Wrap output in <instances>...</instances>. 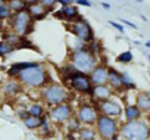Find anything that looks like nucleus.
<instances>
[{"label":"nucleus","instance_id":"20","mask_svg":"<svg viewBox=\"0 0 150 140\" xmlns=\"http://www.w3.org/2000/svg\"><path fill=\"white\" fill-rule=\"evenodd\" d=\"M53 125H54V124L49 119L47 115L43 117V118H41V125H40V128L37 130L38 136H40V137H50V136H53V133H54V127H53Z\"/></svg>","mask_w":150,"mask_h":140},{"label":"nucleus","instance_id":"41","mask_svg":"<svg viewBox=\"0 0 150 140\" xmlns=\"http://www.w3.org/2000/svg\"><path fill=\"white\" fill-rule=\"evenodd\" d=\"M24 2L27 3V6H31V5H35V3H38V0H24Z\"/></svg>","mask_w":150,"mask_h":140},{"label":"nucleus","instance_id":"6","mask_svg":"<svg viewBox=\"0 0 150 140\" xmlns=\"http://www.w3.org/2000/svg\"><path fill=\"white\" fill-rule=\"evenodd\" d=\"M65 81L68 83L69 90L78 93L81 96H91L93 83H91L88 74H84V72H80V71H74L69 77L65 78Z\"/></svg>","mask_w":150,"mask_h":140},{"label":"nucleus","instance_id":"42","mask_svg":"<svg viewBox=\"0 0 150 140\" xmlns=\"http://www.w3.org/2000/svg\"><path fill=\"white\" fill-rule=\"evenodd\" d=\"M102 8H103L105 11H109V9H110V5L106 3V2H102Z\"/></svg>","mask_w":150,"mask_h":140},{"label":"nucleus","instance_id":"47","mask_svg":"<svg viewBox=\"0 0 150 140\" xmlns=\"http://www.w3.org/2000/svg\"><path fill=\"white\" fill-rule=\"evenodd\" d=\"M2 38H3V34H2V33H0V40H2Z\"/></svg>","mask_w":150,"mask_h":140},{"label":"nucleus","instance_id":"12","mask_svg":"<svg viewBox=\"0 0 150 140\" xmlns=\"http://www.w3.org/2000/svg\"><path fill=\"white\" fill-rule=\"evenodd\" d=\"M0 93L8 99H13L22 93V84L16 78H11L0 86Z\"/></svg>","mask_w":150,"mask_h":140},{"label":"nucleus","instance_id":"36","mask_svg":"<svg viewBox=\"0 0 150 140\" xmlns=\"http://www.w3.org/2000/svg\"><path fill=\"white\" fill-rule=\"evenodd\" d=\"M77 0H57V3L63 8V6H69V5H74Z\"/></svg>","mask_w":150,"mask_h":140},{"label":"nucleus","instance_id":"38","mask_svg":"<svg viewBox=\"0 0 150 140\" xmlns=\"http://www.w3.org/2000/svg\"><path fill=\"white\" fill-rule=\"evenodd\" d=\"M53 16H54L56 19L65 21V18H63V14H62V9H57V11H54V12H53Z\"/></svg>","mask_w":150,"mask_h":140},{"label":"nucleus","instance_id":"17","mask_svg":"<svg viewBox=\"0 0 150 140\" xmlns=\"http://www.w3.org/2000/svg\"><path fill=\"white\" fill-rule=\"evenodd\" d=\"M62 9V14H63V18H65V22H75V21H81L84 19L81 15H80V9L75 6V5H69V6H63L60 8Z\"/></svg>","mask_w":150,"mask_h":140},{"label":"nucleus","instance_id":"4","mask_svg":"<svg viewBox=\"0 0 150 140\" xmlns=\"http://www.w3.org/2000/svg\"><path fill=\"white\" fill-rule=\"evenodd\" d=\"M119 136L122 140H149L150 139V127L146 119L140 121H122Z\"/></svg>","mask_w":150,"mask_h":140},{"label":"nucleus","instance_id":"32","mask_svg":"<svg viewBox=\"0 0 150 140\" xmlns=\"http://www.w3.org/2000/svg\"><path fill=\"white\" fill-rule=\"evenodd\" d=\"M13 15V12L9 9V6H2L0 8V21H6V19H11V16Z\"/></svg>","mask_w":150,"mask_h":140},{"label":"nucleus","instance_id":"13","mask_svg":"<svg viewBox=\"0 0 150 140\" xmlns=\"http://www.w3.org/2000/svg\"><path fill=\"white\" fill-rule=\"evenodd\" d=\"M108 71L109 66L105 63H99L93 71L88 74L93 86H106L108 84Z\"/></svg>","mask_w":150,"mask_h":140},{"label":"nucleus","instance_id":"25","mask_svg":"<svg viewBox=\"0 0 150 140\" xmlns=\"http://www.w3.org/2000/svg\"><path fill=\"white\" fill-rule=\"evenodd\" d=\"M8 6L13 14H18V12H22V11L28 9V6H27V3L24 2V0H8Z\"/></svg>","mask_w":150,"mask_h":140},{"label":"nucleus","instance_id":"24","mask_svg":"<svg viewBox=\"0 0 150 140\" xmlns=\"http://www.w3.org/2000/svg\"><path fill=\"white\" fill-rule=\"evenodd\" d=\"M65 128H66V133H72V134H78V131L83 128V124L81 121L77 118V117H71L69 121L65 124Z\"/></svg>","mask_w":150,"mask_h":140},{"label":"nucleus","instance_id":"33","mask_svg":"<svg viewBox=\"0 0 150 140\" xmlns=\"http://www.w3.org/2000/svg\"><path fill=\"white\" fill-rule=\"evenodd\" d=\"M38 3L40 5H43L46 9H47V12H54V6H56V3H57V0H38Z\"/></svg>","mask_w":150,"mask_h":140},{"label":"nucleus","instance_id":"27","mask_svg":"<svg viewBox=\"0 0 150 140\" xmlns=\"http://www.w3.org/2000/svg\"><path fill=\"white\" fill-rule=\"evenodd\" d=\"M24 122V125L28 128V130H38L40 128V125H41V118H37V117H33V115H30L27 119H24L22 121Z\"/></svg>","mask_w":150,"mask_h":140},{"label":"nucleus","instance_id":"14","mask_svg":"<svg viewBox=\"0 0 150 140\" xmlns=\"http://www.w3.org/2000/svg\"><path fill=\"white\" fill-rule=\"evenodd\" d=\"M113 90L106 84V86H93V90H91V100L93 102H97V103H102L105 100H109L110 97H113Z\"/></svg>","mask_w":150,"mask_h":140},{"label":"nucleus","instance_id":"43","mask_svg":"<svg viewBox=\"0 0 150 140\" xmlns=\"http://www.w3.org/2000/svg\"><path fill=\"white\" fill-rule=\"evenodd\" d=\"M8 5V0H0V8L2 6H6Z\"/></svg>","mask_w":150,"mask_h":140},{"label":"nucleus","instance_id":"1","mask_svg":"<svg viewBox=\"0 0 150 140\" xmlns=\"http://www.w3.org/2000/svg\"><path fill=\"white\" fill-rule=\"evenodd\" d=\"M16 80L22 84V87H27V89H43L47 84H50V77L47 72V68H46V65H43L40 62L35 66L27 68L22 72H19Z\"/></svg>","mask_w":150,"mask_h":140},{"label":"nucleus","instance_id":"37","mask_svg":"<svg viewBox=\"0 0 150 140\" xmlns=\"http://www.w3.org/2000/svg\"><path fill=\"white\" fill-rule=\"evenodd\" d=\"M77 5H80V6H87V8H91V2L90 0H77V2H75Z\"/></svg>","mask_w":150,"mask_h":140},{"label":"nucleus","instance_id":"31","mask_svg":"<svg viewBox=\"0 0 150 140\" xmlns=\"http://www.w3.org/2000/svg\"><path fill=\"white\" fill-rule=\"evenodd\" d=\"M74 71H77V69H75L71 63H66V65H62L60 68H59V72H60V75H62V78L65 80L66 77H69Z\"/></svg>","mask_w":150,"mask_h":140},{"label":"nucleus","instance_id":"49","mask_svg":"<svg viewBox=\"0 0 150 140\" xmlns=\"http://www.w3.org/2000/svg\"><path fill=\"white\" fill-rule=\"evenodd\" d=\"M147 59H149V62H150V55H147Z\"/></svg>","mask_w":150,"mask_h":140},{"label":"nucleus","instance_id":"50","mask_svg":"<svg viewBox=\"0 0 150 140\" xmlns=\"http://www.w3.org/2000/svg\"><path fill=\"white\" fill-rule=\"evenodd\" d=\"M149 140H150V139H149Z\"/></svg>","mask_w":150,"mask_h":140},{"label":"nucleus","instance_id":"40","mask_svg":"<svg viewBox=\"0 0 150 140\" xmlns=\"http://www.w3.org/2000/svg\"><path fill=\"white\" fill-rule=\"evenodd\" d=\"M66 140H78V136L72 133H66Z\"/></svg>","mask_w":150,"mask_h":140},{"label":"nucleus","instance_id":"45","mask_svg":"<svg viewBox=\"0 0 150 140\" xmlns=\"http://www.w3.org/2000/svg\"><path fill=\"white\" fill-rule=\"evenodd\" d=\"M110 140H122V137H121V136L118 134V136H115V137H112Z\"/></svg>","mask_w":150,"mask_h":140},{"label":"nucleus","instance_id":"48","mask_svg":"<svg viewBox=\"0 0 150 140\" xmlns=\"http://www.w3.org/2000/svg\"><path fill=\"white\" fill-rule=\"evenodd\" d=\"M134 2H140V3H141V2H143V0H134Z\"/></svg>","mask_w":150,"mask_h":140},{"label":"nucleus","instance_id":"23","mask_svg":"<svg viewBox=\"0 0 150 140\" xmlns=\"http://www.w3.org/2000/svg\"><path fill=\"white\" fill-rule=\"evenodd\" d=\"M78 140H96L99 139L97 137V133H96V128L94 127H87V125H83V128L78 131Z\"/></svg>","mask_w":150,"mask_h":140},{"label":"nucleus","instance_id":"29","mask_svg":"<svg viewBox=\"0 0 150 140\" xmlns=\"http://www.w3.org/2000/svg\"><path fill=\"white\" fill-rule=\"evenodd\" d=\"M132 59H134V56H132V52H131V50L121 52V53L116 56V62H119V63H122V65H128V63H131Z\"/></svg>","mask_w":150,"mask_h":140},{"label":"nucleus","instance_id":"22","mask_svg":"<svg viewBox=\"0 0 150 140\" xmlns=\"http://www.w3.org/2000/svg\"><path fill=\"white\" fill-rule=\"evenodd\" d=\"M30 115L33 117H37V118H43L47 115V109H46V105L43 102H31L28 106H27Z\"/></svg>","mask_w":150,"mask_h":140},{"label":"nucleus","instance_id":"7","mask_svg":"<svg viewBox=\"0 0 150 140\" xmlns=\"http://www.w3.org/2000/svg\"><path fill=\"white\" fill-rule=\"evenodd\" d=\"M100 112H99V103L97 102H81L75 111V117H77L83 125L87 127H94L96 121L99 118Z\"/></svg>","mask_w":150,"mask_h":140},{"label":"nucleus","instance_id":"19","mask_svg":"<svg viewBox=\"0 0 150 140\" xmlns=\"http://www.w3.org/2000/svg\"><path fill=\"white\" fill-rule=\"evenodd\" d=\"M27 11H28V14L31 15V18H33L34 22H35V21H41V19H44V18L49 15L47 9H46L43 5H40V3H35V5L28 6Z\"/></svg>","mask_w":150,"mask_h":140},{"label":"nucleus","instance_id":"39","mask_svg":"<svg viewBox=\"0 0 150 140\" xmlns=\"http://www.w3.org/2000/svg\"><path fill=\"white\" fill-rule=\"evenodd\" d=\"M119 21H121V24H122V25H127V27H129V28H134V30L137 28V25H135L134 22H131V21H127V19H119Z\"/></svg>","mask_w":150,"mask_h":140},{"label":"nucleus","instance_id":"5","mask_svg":"<svg viewBox=\"0 0 150 140\" xmlns=\"http://www.w3.org/2000/svg\"><path fill=\"white\" fill-rule=\"evenodd\" d=\"M121 124H122L121 119H115V118H110V117L100 114L97 121H96V125H94L97 137L100 140H110L112 137L119 134Z\"/></svg>","mask_w":150,"mask_h":140},{"label":"nucleus","instance_id":"15","mask_svg":"<svg viewBox=\"0 0 150 140\" xmlns=\"http://www.w3.org/2000/svg\"><path fill=\"white\" fill-rule=\"evenodd\" d=\"M108 86L115 92H122L124 90V84H122V72H119L116 68L109 66V71H108Z\"/></svg>","mask_w":150,"mask_h":140},{"label":"nucleus","instance_id":"44","mask_svg":"<svg viewBox=\"0 0 150 140\" xmlns=\"http://www.w3.org/2000/svg\"><path fill=\"white\" fill-rule=\"evenodd\" d=\"M146 122H147V125L150 127V114H147V115H146Z\"/></svg>","mask_w":150,"mask_h":140},{"label":"nucleus","instance_id":"18","mask_svg":"<svg viewBox=\"0 0 150 140\" xmlns=\"http://www.w3.org/2000/svg\"><path fill=\"white\" fill-rule=\"evenodd\" d=\"M37 63H38V62H16V63H12V65L8 68L6 74H8L9 78H16V77L19 75V72H22L24 69L33 68V66H35Z\"/></svg>","mask_w":150,"mask_h":140},{"label":"nucleus","instance_id":"26","mask_svg":"<svg viewBox=\"0 0 150 140\" xmlns=\"http://www.w3.org/2000/svg\"><path fill=\"white\" fill-rule=\"evenodd\" d=\"M15 50H16V46H13L12 43L6 40H0V58H6Z\"/></svg>","mask_w":150,"mask_h":140},{"label":"nucleus","instance_id":"28","mask_svg":"<svg viewBox=\"0 0 150 140\" xmlns=\"http://www.w3.org/2000/svg\"><path fill=\"white\" fill-rule=\"evenodd\" d=\"M122 84H124V90H125V92H132V90L137 89V86H135L132 77L128 75L127 72H122Z\"/></svg>","mask_w":150,"mask_h":140},{"label":"nucleus","instance_id":"35","mask_svg":"<svg viewBox=\"0 0 150 140\" xmlns=\"http://www.w3.org/2000/svg\"><path fill=\"white\" fill-rule=\"evenodd\" d=\"M109 24H110L115 30H118L121 34H124V31H125V30H124V25H122V24H119V22H116V21H109Z\"/></svg>","mask_w":150,"mask_h":140},{"label":"nucleus","instance_id":"8","mask_svg":"<svg viewBox=\"0 0 150 140\" xmlns=\"http://www.w3.org/2000/svg\"><path fill=\"white\" fill-rule=\"evenodd\" d=\"M11 28L15 34H18L19 37H27L34 27V21L31 18V15L28 14V11H22L18 14H13L9 19Z\"/></svg>","mask_w":150,"mask_h":140},{"label":"nucleus","instance_id":"9","mask_svg":"<svg viewBox=\"0 0 150 140\" xmlns=\"http://www.w3.org/2000/svg\"><path fill=\"white\" fill-rule=\"evenodd\" d=\"M66 30H68L69 34H72L75 38L81 40V41L86 43V44H88V43H91L93 40H96L93 27H91L90 22L86 21V19L75 21V22H72V24H66Z\"/></svg>","mask_w":150,"mask_h":140},{"label":"nucleus","instance_id":"16","mask_svg":"<svg viewBox=\"0 0 150 140\" xmlns=\"http://www.w3.org/2000/svg\"><path fill=\"white\" fill-rule=\"evenodd\" d=\"M143 112L135 103H127L124 106V117L122 121H140L143 119Z\"/></svg>","mask_w":150,"mask_h":140},{"label":"nucleus","instance_id":"2","mask_svg":"<svg viewBox=\"0 0 150 140\" xmlns=\"http://www.w3.org/2000/svg\"><path fill=\"white\" fill-rule=\"evenodd\" d=\"M40 97H41L43 103H46L47 108H53V106H57V105L69 103L71 99H72V93L63 84L50 83V84H47L46 87L41 89Z\"/></svg>","mask_w":150,"mask_h":140},{"label":"nucleus","instance_id":"46","mask_svg":"<svg viewBox=\"0 0 150 140\" xmlns=\"http://www.w3.org/2000/svg\"><path fill=\"white\" fill-rule=\"evenodd\" d=\"M144 46H146L147 49H150V40H149V41H146V44H144Z\"/></svg>","mask_w":150,"mask_h":140},{"label":"nucleus","instance_id":"3","mask_svg":"<svg viewBox=\"0 0 150 140\" xmlns=\"http://www.w3.org/2000/svg\"><path fill=\"white\" fill-rule=\"evenodd\" d=\"M69 63L77 71L84 72V74H90L99 65V60H97V56L86 47V49H80V50H71Z\"/></svg>","mask_w":150,"mask_h":140},{"label":"nucleus","instance_id":"10","mask_svg":"<svg viewBox=\"0 0 150 140\" xmlns=\"http://www.w3.org/2000/svg\"><path fill=\"white\" fill-rule=\"evenodd\" d=\"M74 115H75V111L71 102L47 109V117L54 125H65L69 121V118Z\"/></svg>","mask_w":150,"mask_h":140},{"label":"nucleus","instance_id":"34","mask_svg":"<svg viewBox=\"0 0 150 140\" xmlns=\"http://www.w3.org/2000/svg\"><path fill=\"white\" fill-rule=\"evenodd\" d=\"M16 115H18V118L19 119H27L28 117H30V112H28V109L27 108H18L16 109Z\"/></svg>","mask_w":150,"mask_h":140},{"label":"nucleus","instance_id":"30","mask_svg":"<svg viewBox=\"0 0 150 140\" xmlns=\"http://www.w3.org/2000/svg\"><path fill=\"white\" fill-rule=\"evenodd\" d=\"M87 49H88L91 53H94V55L97 56V55H100V53L103 52V44H102L100 40H93L91 43L87 44Z\"/></svg>","mask_w":150,"mask_h":140},{"label":"nucleus","instance_id":"21","mask_svg":"<svg viewBox=\"0 0 150 140\" xmlns=\"http://www.w3.org/2000/svg\"><path fill=\"white\" fill-rule=\"evenodd\" d=\"M135 105L141 109L143 114H150V96L146 92H140L135 95Z\"/></svg>","mask_w":150,"mask_h":140},{"label":"nucleus","instance_id":"11","mask_svg":"<svg viewBox=\"0 0 150 140\" xmlns=\"http://www.w3.org/2000/svg\"><path fill=\"white\" fill-rule=\"evenodd\" d=\"M99 112L106 115V117H110V118H115V119H121L124 117V106H122L121 99L113 96L109 100H105V102L99 103Z\"/></svg>","mask_w":150,"mask_h":140}]
</instances>
